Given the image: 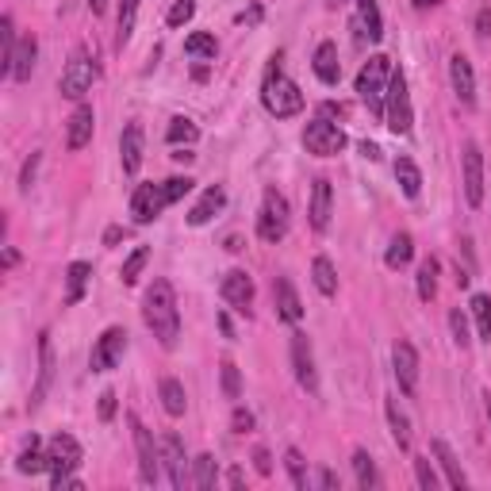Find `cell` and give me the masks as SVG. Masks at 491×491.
Segmentation results:
<instances>
[{
    "label": "cell",
    "mask_w": 491,
    "mask_h": 491,
    "mask_svg": "<svg viewBox=\"0 0 491 491\" xmlns=\"http://www.w3.org/2000/svg\"><path fill=\"white\" fill-rule=\"evenodd\" d=\"M143 319H146L150 334L158 338L165 349L177 346V338H181V311H177L173 284H169L165 276H158V281L146 288V296H143Z\"/></svg>",
    "instance_id": "cell-1"
},
{
    "label": "cell",
    "mask_w": 491,
    "mask_h": 491,
    "mask_svg": "<svg viewBox=\"0 0 491 491\" xmlns=\"http://www.w3.org/2000/svg\"><path fill=\"white\" fill-rule=\"evenodd\" d=\"M261 104H265V112L276 116V119H292L303 112V92L296 81H288L281 69H269L265 73V85H261Z\"/></svg>",
    "instance_id": "cell-2"
},
{
    "label": "cell",
    "mask_w": 491,
    "mask_h": 491,
    "mask_svg": "<svg viewBox=\"0 0 491 491\" xmlns=\"http://www.w3.org/2000/svg\"><path fill=\"white\" fill-rule=\"evenodd\" d=\"M388 81H392V58H384V54H373L357 73V97L368 104L373 116H384V92H388Z\"/></svg>",
    "instance_id": "cell-3"
},
{
    "label": "cell",
    "mask_w": 491,
    "mask_h": 491,
    "mask_svg": "<svg viewBox=\"0 0 491 491\" xmlns=\"http://www.w3.org/2000/svg\"><path fill=\"white\" fill-rule=\"evenodd\" d=\"M384 123H388L392 134H407L411 123H414L411 92H407V77H403V69H392L388 92H384Z\"/></svg>",
    "instance_id": "cell-4"
},
{
    "label": "cell",
    "mask_w": 491,
    "mask_h": 491,
    "mask_svg": "<svg viewBox=\"0 0 491 491\" xmlns=\"http://www.w3.org/2000/svg\"><path fill=\"white\" fill-rule=\"evenodd\" d=\"M97 77H100L97 58L85 54V51H77V54L69 58V66L61 69L58 88H61V97H66V100H81L85 92H92V81H97Z\"/></svg>",
    "instance_id": "cell-5"
},
{
    "label": "cell",
    "mask_w": 491,
    "mask_h": 491,
    "mask_svg": "<svg viewBox=\"0 0 491 491\" xmlns=\"http://www.w3.org/2000/svg\"><path fill=\"white\" fill-rule=\"evenodd\" d=\"M288 199L276 192V189H265V199H261V211H257V238L261 242H281L288 235Z\"/></svg>",
    "instance_id": "cell-6"
},
{
    "label": "cell",
    "mask_w": 491,
    "mask_h": 491,
    "mask_svg": "<svg viewBox=\"0 0 491 491\" xmlns=\"http://www.w3.org/2000/svg\"><path fill=\"white\" fill-rule=\"evenodd\" d=\"M303 146H307V153H315V158H334V153L346 150V131L338 127V123H330L327 116H319L303 127Z\"/></svg>",
    "instance_id": "cell-7"
},
{
    "label": "cell",
    "mask_w": 491,
    "mask_h": 491,
    "mask_svg": "<svg viewBox=\"0 0 491 491\" xmlns=\"http://www.w3.org/2000/svg\"><path fill=\"white\" fill-rule=\"evenodd\" d=\"M131 422V434H134V449H138V472H143V484L158 487L162 484V453L153 449V434L134 419V414H127Z\"/></svg>",
    "instance_id": "cell-8"
},
{
    "label": "cell",
    "mask_w": 491,
    "mask_h": 491,
    "mask_svg": "<svg viewBox=\"0 0 491 491\" xmlns=\"http://www.w3.org/2000/svg\"><path fill=\"white\" fill-rule=\"evenodd\" d=\"M123 349H127V330H123V327H107L97 338V346H92L88 368H92V373H112V368L123 361Z\"/></svg>",
    "instance_id": "cell-9"
},
{
    "label": "cell",
    "mask_w": 491,
    "mask_h": 491,
    "mask_svg": "<svg viewBox=\"0 0 491 491\" xmlns=\"http://www.w3.org/2000/svg\"><path fill=\"white\" fill-rule=\"evenodd\" d=\"M460 177H465V199L472 208L484 204V153L476 143H465L460 150Z\"/></svg>",
    "instance_id": "cell-10"
},
{
    "label": "cell",
    "mask_w": 491,
    "mask_h": 491,
    "mask_svg": "<svg viewBox=\"0 0 491 491\" xmlns=\"http://www.w3.org/2000/svg\"><path fill=\"white\" fill-rule=\"evenodd\" d=\"M292 368H296V380L303 392H319V373H315V353H311V342L307 334H292Z\"/></svg>",
    "instance_id": "cell-11"
},
{
    "label": "cell",
    "mask_w": 491,
    "mask_h": 491,
    "mask_svg": "<svg viewBox=\"0 0 491 491\" xmlns=\"http://www.w3.org/2000/svg\"><path fill=\"white\" fill-rule=\"evenodd\" d=\"M165 208H169V199H165L162 184H138V189L131 192V215H134V223H153Z\"/></svg>",
    "instance_id": "cell-12"
},
{
    "label": "cell",
    "mask_w": 491,
    "mask_h": 491,
    "mask_svg": "<svg viewBox=\"0 0 491 491\" xmlns=\"http://www.w3.org/2000/svg\"><path fill=\"white\" fill-rule=\"evenodd\" d=\"M46 457H51V472L58 480V476H69L77 465H81V445H77L73 434H54L51 445H46Z\"/></svg>",
    "instance_id": "cell-13"
},
{
    "label": "cell",
    "mask_w": 491,
    "mask_h": 491,
    "mask_svg": "<svg viewBox=\"0 0 491 491\" xmlns=\"http://www.w3.org/2000/svg\"><path fill=\"white\" fill-rule=\"evenodd\" d=\"M162 465H165V480H169V487L192 484L189 460H184V445H181L177 434H165V438H162Z\"/></svg>",
    "instance_id": "cell-14"
},
{
    "label": "cell",
    "mask_w": 491,
    "mask_h": 491,
    "mask_svg": "<svg viewBox=\"0 0 491 491\" xmlns=\"http://www.w3.org/2000/svg\"><path fill=\"white\" fill-rule=\"evenodd\" d=\"M392 365H395V380H399V388H403V395L419 392V353H414L411 342L392 346Z\"/></svg>",
    "instance_id": "cell-15"
},
{
    "label": "cell",
    "mask_w": 491,
    "mask_h": 491,
    "mask_svg": "<svg viewBox=\"0 0 491 491\" xmlns=\"http://www.w3.org/2000/svg\"><path fill=\"white\" fill-rule=\"evenodd\" d=\"M353 35H357V42H380L384 39V20H380L376 0H357V12H353Z\"/></svg>",
    "instance_id": "cell-16"
},
{
    "label": "cell",
    "mask_w": 491,
    "mask_h": 491,
    "mask_svg": "<svg viewBox=\"0 0 491 491\" xmlns=\"http://www.w3.org/2000/svg\"><path fill=\"white\" fill-rule=\"evenodd\" d=\"M223 300L235 307V311H250V303H254V276L250 273H242V269H230L227 276H223Z\"/></svg>",
    "instance_id": "cell-17"
},
{
    "label": "cell",
    "mask_w": 491,
    "mask_h": 491,
    "mask_svg": "<svg viewBox=\"0 0 491 491\" xmlns=\"http://www.w3.org/2000/svg\"><path fill=\"white\" fill-rule=\"evenodd\" d=\"M449 81H453V92H457V100L472 107L476 104V73H472V61L465 54H453L449 58Z\"/></svg>",
    "instance_id": "cell-18"
},
{
    "label": "cell",
    "mask_w": 491,
    "mask_h": 491,
    "mask_svg": "<svg viewBox=\"0 0 491 491\" xmlns=\"http://www.w3.org/2000/svg\"><path fill=\"white\" fill-rule=\"evenodd\" d=\"M119 162H123V173L134 177L143 169V127L138 123H127L119 134Z\"/></svg>",
    "instance_id": "cell-19"
},
{
    "label": "cell",
    "mask_w": 491,
    "mask_h": 491,
    "mask_svg": "<svg viewBox=\"0 0 491 491\" xmlns=\"http://www.w3.org/2000/svg\"><path fill=\"white\" fill-rule=\"evenodd\" d=\"M330 204H334V189L327 177H319L311 184V204H307V215H311V227L315 230H327L330 227Z\"/></svg>",
    "instance_id": "cell-20"
},
{
    "label": "cell",
    "mask_w": 491,
    "mask_h": 491,
    "mask_svg": "<svg viewBox=\"0 0 491 491\" xmlns=\"http://www.w3.org/2000/svg\"><path fill=\"white\" fill-rule=\"evenodd\" d=\"M273 303H276V315L284 322H300L303 319V303L296 296V288H292L288 276H276L273 281Z\"/></svg>",
    "instance_id": "cell-21"
},
{
    "label": "cell",
    "mask_w": 491,
    "mask_h": 491,
    "mask_svg": "<svg viewBox=\"0 0 491 491\" xmlns=\"http://www.w3.org/2000/svg\"><path fill=\"white\" fill-rule=\"evenodd\" d=\"M92 123H97L92 107L88 104H77V112L69 116V131H66V146L69 150H85L92 143Z\"/></svg>",
    "instance_id": "cell-22"
},
{
    "label": "cell",
    "mask_w": 491,
    "mask_h": 491,
    "mask_svg": "<svg viewBox=\"0 0 491 491\" xmlns=\"http://www.w3.org/2000/svg\"><path fill=\"white\" fill-rule=\"evenodd\" d=\"M51 373H54V349H51V334H42L39 338V384H35V392H31V411H35L42 403V395L46 388H51Z\"/></svg>",
    "instance_id": "cell-23"
},
{
    "label": "cell",
    "mask_w": 491,
    "mask_h": 491,
    "mask_svg": "<svg viewBox=\"0 0 491 491\" xmlns=\"http://www.w3.org/2000/svg\"><path fill=\"white\" fill-rule=\"evenodd\" d=\"M434 457H438V465H441V472H445V484H449V487H460V491H465V487H468V476H465V468H460V460H457V453L449 449V441H441V438H434Z\"/></svg>",
    "instance_id": "cell-24"
},
{
    "label": "cell",
    "mask_w": 491,
    "mask_h": 491,
    "mask_svg": "<svg viewBox=\"0 0 491 491\" xmlns=\"http://www.w3.org/2000/svg\"><path fill=\"white\" fill-rule=\"evenodd\" d=\"M315 77L322 85H338V77H342V66H338V46L334 42H319L315 46Z\"/></svg>",
    "instance_id": "cell-25"
},
{
    "label": "cell",
    "mask_w": 491,
    "mask_h": 491,
    "mask_svg": "<svg viewBox=\"0 0 491 491\" xmlns=\"http://www.w3.org/2000/svg\"><path fill=\"white\" fill-rule=\"evenodd\" d=\"M223 204H227V192L219 189V184H215V189H208L204 196H199V204L189 211V223H192V227H204V223H211L215 215L223 211Z\"/></svg>",
    "instance_id": "cell-26"
},
{
    "label": "cell",
    "mask_w": 491,
    "mask_h": 491,
    "mask_svg": "<svg viewBox=\"0 0 491 491\" xmlns=\"http://www.w3.org/2000/svg\"><path fill=\"white\" fill-rule=\"evenodd\" d=\"M35 58H39V42H35V35H23L20 46H15V61H12V77H15V81H31Z\"/></svg>",
    "instance_id": "cell-27"
},
{
    "label": "cell",
    "mask_w": 491,
    "mask_h": 491,
    "mask_svg": "<svg viewBox=\"0 0 491 491\" xmlns=\"http://www.w3.org/2000/svg\"><path fill=\"white\" fill-rule=\"evenodd\" d=\"M15 468H20L23 476H35V472H42V468H51V457L42 453V441L31 434V441L23 445V453L15 457Z\"/></svg>",
    "instance_id": "cell-28"
},
{
    "label": "cell",
    "mask_w": 491,
    "mask_h": 491,
    "mask_svg": "<svg viewBox=\"0 0 491 491\" xmlns=\"http://www.w3.org/2000/svg\"><path fill=\"white\" fill-rule=\"evenodd\" d=\"M88 281H92V265L88 261H73L66 269V303H81Z\"/></svg>",
    "instance_id": "cell-29"
},
{
    "label": "cell",
    "mask_w": 491,
    "mask_h": 491,
    "mask_svg": "<svg viewBox=\"0 0 491 491\" xmlns=\"http://www.w3.org/2000/svg\"><path fill=\"white\" fill-rule=\"evenodd\" d=\"M395 181H399V189H403L407 199H414L422 192V173H419V165H414L411 158H395Z\"/></svg>",
    "instance_id": "cell-30"
},
{
    "label": "cell",
    "mask_w": 491,
    "mask_h": 491,
    "mask_svg": "<svg viewBox=\"0 0 491 491\" xmlns=\"http://www.w3.org/2000/svg\"><path fill=\"white\" fill-rule=\"evenodd\" d=\"M162 407H165V414H173V419H181V414H184L189 399H184V384L181 380H173V376L162 380Z\"/></svg>",
    "instance_id": "cell-31"
},
{
    "label": "cell",
    "mask_w": 491,
    "mask_h": 491,
    "mask_svg": "<svg viewBox=\"0 0 491 491\" xmlns=\"http://www.w3.org/2000/svg\"><path fill=\"white\" fill-rule=\"evenodd\" d=\"M199 138V127L192 119H184V116H177V119H169V127H165V143L169 146H192Z\"/></svg>",
    "instance_id": "cell-32"
},
{
    "label": "cell",
    "mask_w": 491,
    "mask_h": 491,
    "mask_svg": "<svg viewBox=\"0 0 491 491\" xmlns=\"http://www.w3.org/2000/svg\"><path fill=\"white\" fill-rule=\"evenodd\" d=\"M0 73L12 77V61H15V46H20V39H15V27H12V15H5L0 20Z\"/></svg>",
    "instance_id": "cell-33"
},
{
    "label": "cell",
    "mask_w": 491,
    "mask_h": 491,
    "mask_svg": "<svg viewBox=\"0 0 491 491\" xmlns=\"http://www.w3.org/2000/svg\"><path fill=\"white\" fill-rule=\"evenodd\" d=\"M411 257H414V238L407 235V230H399L388 246V254H384V261H388V269H403Z\"/></svg>",
    "instance_id": "cell-34"
},
{
    "label": "cell",
    "mask_w": 491,
    "mask_h": 491,
    "mask_svg": "<svg viewBox=\"0 0 491 491\" xmlns=\"http://www.w3.org/2000/svg\"><path fill=\"white\" fill-rule=\"evenodd\" d=\"M353 476H357V487H365V491L380 487V472H376L373 457H368L365 449H357V453H353Z\"/></svg>",
    "instance_id": "cell-35"
},
{
    "label": "cell",
    "mask_w": 491,
    "mask_h": 491,
    "mask_svg": "<svg viewBox=\"0 0 491 491\" xmlns=\"http://www.w3.org/2000/svg\"><path fill=\"white\" fill-rule=\"evenodd\" d=\"M388 426H392V441L399 449H411V422H407V414L399 411L395 399H388Z\"/></svg>",
    "instance_id": "cell-36"
},
{
    "label": "cell",
    "mask_w": 491,
    "mask_h": 491,
    "mask_svg": "<svg viewBox=\"0 0 491 491\" xmlns=\"http://www.w3.org/2000/svg\"><path fill=\"white\" fill-rule=\"evenodd\" d=\"M134 12H138V0H119V23H116V46L119 51L134 35Z\"/></svg>",
    "instance_id": "cell-37"
},
{
    "label": "cell",
    "mask_w": 491,
    "mask_h": 491,
    "mask_svg": "<svg viewBox=\"0 0 491 491\" xmlns=\"http://www.w3.org/2000/svg\"><path fill=\"white\" fill-rule=\"evenodd\" d=\"M215 480H219L215 457H211V453H199V457L192 460V484H196L199 491H208V487H215Z\"/></svg>",
    "instance_id": "cell-38"
},
{
    "label": "cell",
    "mask_w": 491,
    "mask_h": 491,
    "mask_svg": "<svg viewBox=\"0 0 491 491\" xmlns=\"http://www.w3.org/2000/svg\"><path fill=\"white\" fill-rule=\"evenodd\" d=\"M311 281H315V288L322 292V296H334V292H338V276H334L330 257H315L311 261Z\"/></svg>",
    "instance_id": "cell-39"
},
{
    "label": "cell",
    "mask_w": 491,
    "mask_h": 491,
    "mask_svg": "<svg viewBox=\"0 0 491 491\" xmlns=\"http://www.w3.org/2000/svg\"><path fill=\"white\" fill-rule=\"evenodd\" d=\"M438 257H426L422 261V265H419V300L422 303H430V300H434L438 296Z\"/></svg>",
    "instance_id": "cell-40"
},
{
    "label": "cell",
    "mask_w": 491,
    "mask_h": 491,
    "mask_svg": "<svg viewBox=\"0 0 491 491\" xmlns=\"http://www.w3.org/2000/svg\"><path fill=\"white\" fill-rule=\"evenodd\" d=\"M468 311L476 319V334H480L484 342H491V296H484V292H480V296H472Z\"/></svg>",
    "instance_id": "cell-41"
},
{
    "label": "cell",
    "mask_w": 491,
    "mask_h": 491,
    "mask_svg": "<svg viewBox=\"0 0 491 491\" xmlns=\"http://www.w3.org/2000/svg\"><path fill=\"white\" fill-rule=\"evenodd\" d=\"M184 54L189 58H215L219 54V42H215V35H208V31H196V35L184 39Z\"/></svg>",
    "instance_id": "cell-42"
},
{
    "label": "cell",
    "mask_w": 491,
    "mask_h": 491,
    "mask_svg": "<svg viewBox=\"0 0 491 491\" xmlns=\"http://www.w3.org/2000/svg\"><path fill=\"white\" fill-rule=\"evenodd\" d=\"M146 261H150V250L146 246H138V250L123 261V269H119V276H123V284H134L138 276H143V269H146Z\"/></svg>",
    "instance_id": "cell-43"
},
{
    "label": "cell",
    "mask_w": 491,
    "mask_h": 491,
    "mask_svg": "<svg viewBox=\"0 0 491 491\" xmlns=\"http://www.w3.org/2000/svg\"><path fill=\"white\" fill-rule=\"evenodd\" d=\"M284 465H288L292 484H296L300 491H303L307 484H311V480H307V460H303V453H300V449H288V453H284Z\"/></svg>",
    "instance_id": "cell-44"
},
{
    "label": "cell",
    "mask_w": 491,
    "mask_h": 491,
    "mask_svg": "<svg viewBox=\"0 0 491 491\" xmlns=\"http://www.w3.org/2000/svg\"><path fill=\"white\" fill-rule=\"evenodd\" d=\"M414 480H419L422 491H434L441 480H438V472L434 465H430V457H414Z\"/></svg>",
    "instance_id": "cell-45"
},
{
    "label": "cell",
    "mask_w": 491,
    "mask_h": 491,
    "mask_svg": "<svg viewBox=\"0 0 491 491\" xmlns=\"http://www.w3.org/2000/svg\"><path fill=\"white\" fill-rule=\"evenodd\" d=\"M449 330H453V342H457L460 349L472 346V338H468V315L460 311V307H457V311H449Z\"/></svg>",
    "instance_id": "cell-46"
},
{
    "label": "cell",
    "mask_w": 491,
    "mask_h": 491,
    "mask_svg": "<svg viewBox=\"0 0 491 491\" xmlns=\"http://www.w3.org/2000/svg\"><path fill=\"white\" fill-rule=\"evenodd\" d=\"M192 177H169V181H162V189H165V199H169V204H177V199H184V196H189L192 192Z\"/></svg>",
    "instance_id": "cell-47"
},
{
    "label": "cell",
    "mask_w": 491,
    "mask_h": 491,
    "mask_svg": "<svg viewBox=\"0 0 491 491\" xmlns=\"http://www.w3.org/2000/svg\"><path fill=\"white\" fill-rule=\"evenodd\" d=\"M196 15V0H177L173 8H169V15H165V23L169 27H184Z\"/></svg>",
    "instance_id": "cell-48"
},
{
    "label": "cell",
    "mask_w": 491,
    "mask_h": 491,
    "mask_svg": "<svg viewBox=\"0 0 491 491\" xmlns=\"http://www.w3.org/2000/svg\"><path fill=\"white\" fill-rule=\"evenodd\" d=\"M223 395L227 399H238L242 395V376H238V365L235 361H223Z\"/></svg>",
    "instance_id": "cell-49"
},
{
    "label": "cell",
    "mask_w": 491,
    "mask_h": 491,
    "mask_svg": "<svg viewBox=\"0 0 491 491\" xmlns=\"http://www.w3.org/2000/svg\"><path fill=\"white\" fill-rule=\"evenodd\" d=\"M230 426H235V434H250L254 430V414L246 407H235V414H230Z\"/></svg>",
    "instance_id": "cell-50"
},
{
    "label": "cell",
    "mask_w": 491,
    "mask_h": 491,
    "mask_svg": "<svg viewBox=\"0 0 491 491\" xmlns=\"http://www.w3.org/2000/svg\"><path fill=\"white\" fill-rule=\"evenodd\" d=\"M35 169H39V153H31V158L23 162V173H20V189L31 192V184H35Z\"/></svg>",
    "instance_id": "cell-51"
},
{
    "label": "cell",
    "mask_w": 491,
    "mask_h": 491,
    "mask_svg": "<svg viewBox=\"0 0 491 491\" xmlns=\"http://www.w3.org/2000/svg\"><path fill=\"white\" fill-rule=\"evenodd\" d=\"M116 419V392L107 388V392H100V422H112Z\"/></svg>",
    "instance_id": "cell-52"
},
{
    "label": "cell",
    "mask_w": 491,
    "mask_h": 491,
    "mask_svg": "<svg viewBox=\"0 0 491 491\" xmlns=\"http://www.w3.org/2000/svg\"><path fill=\"white\" fill-rule=\"evenodd\" d=\"M476 35H491V5H484L476 15Z\"/></svg>",
    "instance_id": "cell-53"
},
{
    "label": "cell",
    "mask_w": 491,
    "mask_h": 491,
    "mask_svg": "<svg viewBox=\"0 0 491 491\" xmlns=\"http://www.w3.org/2000/svg\"><path fill=\"white\" fill-rule=\"evenodd\" d=\"M254 468L261 476H269L273 472V460H269V449H254Z\"/></svg>",
    "instance_id": "cell-54"
},
{
    "label": "cell",
    "mask_w": 491,
    "mask_h": 491,
    "mask_svg": "<svg viewBox=\"0 0 491 491\" xmlns=\"http://www.w3.org/2000/svg\"><path fill=\"white\" fill-rule=\"evenodd\" d=\"M119 238H127V230H123V227H107L104 230V246H116Z\"/></svg>",
    "instance_id": "cell-55"
},
{
    "label": "cell",
    "mask_w": 491,
    "mask_h": 491,
    "mask_svg": "<svg viewBox=\"0 0 491 491\" xmlns=\"http://www.w3.org/2000/svg\"><path fill=\"white\" fill-rule=\"evenodd\" d=\"M315 484H319V487H338V476H334V472H327V468H319Z\"/></svg>",
    "instance_id": "cell-56"
},
{
    "label": "cell",
    "mask_w": 491,
    "mask_h": 491,
    "mask_svg": "<svg viewBox=\"0 0 491 491\" xmlns=\"http://www.w3.org/2000/svg\"><path fill=\"white\" fill-rule=\"evenodd\" d=\"M361 153H365L368 162H380V146L376 143H361Z\"/></svg>",
    "instance_id": "cell-57"
},
{
    "label": "cell",
    "mask_w": 491,
    "mask_h": 491,
    "mask_svg": "<svg viewBox=\"0 0 491 491\" xmlns=\"http://www.w3.org/2000/svg\"><path fill=\"white\" fill-rule=\"evenodd\" d=\"M257 20H261V8H250V12L238 15V23H257Z\"/></svg>",
    "instance_id": "cell-58"
},
{
    "label": "cell",
    "mask_w": 491,
    "mask_h": 491,
    "mask_svg": "<svg viewBox=\"0 0 491 491\" xmlns=\"http://www.w3.org/2000/svg\"><path fill=\"white\" fill-rule=\"evenodd\" d=\"M192 158H196V153H189V150H177V153H173V162H184V165H189Z\"/></svg>",
    "instance_id": "cell-59"
},
{
    "label": "cell",
    "mask_w": 491,
    "mask_h": 491,
    "mask_svg": "<svg viewBox=\"0 0 491 491\" xmlns=\"http://www.w3.org/2000/svg\"><path fill=\"white\" fill-rule=\"evenodd\" d=\"M88 8H92V15H100L107 8V0H88Z\"/></svg>",
    "instance_id": "cell-60"
},
{
    "label": "cell",
    "mask_w": 491,
    "mask_h": 491,
    "mask_svg": "<svg viewBox=\"0 0 491 491\" xmlns=\"http://www.w3.org/2000/svg\"><path fill=\"white\" fill-rule=\"evenodd\" d=\"M441 0H414V8H438Z\"/></svg>",
    "instance_id": "cell-61"
},
{
    "label": "cell",
    "mask_w": 491,
    "mask_h": 491,
    "mask_svg": "<svg viewBox=\"0 0 491 491\" xmlns=\"http://www.w3.org/2000/svg\"><path fill=\"white\" fill-rule=\"evenodd\" d=\"M484 399H487V422H491V392H487V395H484Z\"/></svg>",
    "instance_id": "cell-62"
},
{
    "label": "cell",
    "mask_w": 491,
    "mask_h": 491,
    "mask_svg": "<svg viewBox=\"0 0 491 491\" xmlns=\"http://www.w3.org/2000/svg\"><path fill=\"white\" fill-rule=\"evenodd\" d=\"M327 5H330V8H338V5H346V0H327Z\"/></svg>",
    "instance_id": "cell-63"
}]
</instances>
